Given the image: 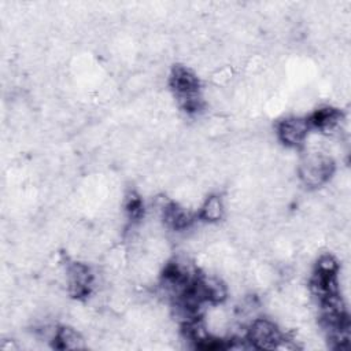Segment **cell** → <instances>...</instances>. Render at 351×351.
Instances as JSON below:
<instances>
[{"label": "cell", "instance_id": "4", "mask_svg": "<svg viewBox=\"0 0 351 351\" xmlns=\"http://www.w3.org/2000/svg\"><path fill=\"white\" fill-rule=\"evenodd\" d=\"M226 207L225 197L217 193L208 195L199 206V218L206 223L217 225L225 218Z\"/></svg>", "mask_w": 351, "mask_h": 351}, {"label": "cell", "instance_id": "2", "mask_svg": "<svg viewBox=\"0 0 351 351\" xmlns=\"http://www.w3.org/2000/svg\"><path fill=\"white\" fill-rule=\"evenodd\" d=\"M282 333L269 318H255L247 328V339L252 348L274 350Z\"/></svg>", "mask_w": 351, "mask_h": 351}, {"label": "cell", "instance_id": "5", "mask_svg": "<svg viewBox=\"0 0 351 351\" xmlns=\"http://www.w3.org/2000/svg\"><path fill=\"white\" fill-rule=\"evenodd\" d=\"M53 344L55 347L63 350H82L86 347L84 336L75 328L71 326L59 328Z\"/></svg>", "mask_w": 351, "mask_h": 351}, {"label": "cell", "instance_id": "1", "mask_svg": "<svg viewBox=\"0 0 351 351\" xmlns=\"http://www.w3.org/2000/svg\"><path fill=\"white\" fill-rule=\"evenodd\" d=\"M335 174L333 158L321 152H307L298 166V177L307 189H317L330 181Z\"/></svg>", "mask_w": 351, "mask_h": 351}, {"label": "cell", "instance_id": "3", "mask_svg": "<svg viewBox=\"0 0 351 351\" xmlns=\"http://www.w3.org/2000/svg\"><path fill=\"white\" fill-rule=\"evenodd\" d=\"M310 122L302 117H289L278 122L276 134L287 148H298L303 145L310 133Z\"/></svg>", "mask_w": 351, "mask_h": 351}, {"label": "cell", "instance_id": "6", "mask_svg": "<svg viewBox=\"0 0 351 351\" xmlns=\"http://www.w3.org/2000/svg\"><path fill=\"white\" fill-rule=\"evenodd\" d=\"M314 271L321 274H337L339 273V262L332 254H322L317 259Z\"/></svg>", "mask_w": 351, "mask_h": 351}]
</instances>
